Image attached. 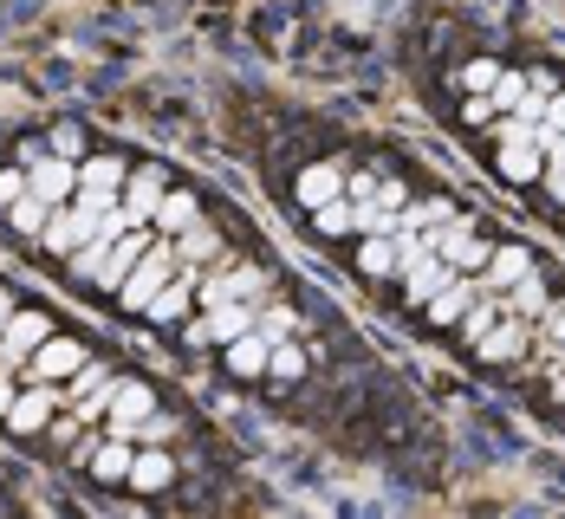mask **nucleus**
<instances>
[{"instance_id": "obj_1", "label": "nucleus", "mask_w": 565, "mask_h": 519, "mask_svg": "<svg viewBox=\"0 0 565 519\" xmlns=\"http://www.w3.org/2000/svg\"><path fill=\"white\" fill-rule=\"evenodd\" d=\"M175 267H182V260H175V240H170V234H150V247L137 253V267H130V273H124V286H117V292H124V305H130V312H143V305L175 280Z\"/></svg>"}, {"instance_id": "obj_2", "label": "nucleus", "mask_w": 565, "mask_h": 519, "mask_svg": "<svg viewBox=\"0 0 565 519\" xmlns=\"http://www.w3.org/2000/svg\"><path fill=\"white\" fill-rule=\"evenodd\" d=\"M423 234H429V247L449 260L455 273H481V267H488V253H494V247H481V234H475L468 215H449L443 228H423Z\"/></svg>"}, {"instance_id": "obj_3", "label": "nucleus", "mask_w": 565, "mask_h": 519, "mask_svg": "<svg viewBox=\"0 0 565 519\" xmlns=\"http://www.w3.org/2000/svg\"><path fill=\"white\" fill-rule=\"evenodd\" d=\"M254 318H260V305H247V299H222V305H209V318L189 325V345H234L241 332H254Z\"/></svg>"}, {"instance_id": "obj_4", "label": "nucleus", "mask_w": 565, "mask_h": 519, "mask_svg": "<svg viewBox=\"0 0 565 519\" xmlns=\"http://www.w3.org/2000/svg\"><path fill=\"white\" fill-rule=\"evenodd\" d=\"M53 253H72V247H85V240H105V208H92V202H72L65 215H53L46 221V234H40Z\"/></svg>"}, {"instance_id": "obj_5", "label": "nucleus", "mask_w": 565, "mask_h": 519, "mask_svg": "<svg viewBox=\"0 0 565 519\" xmlns=\"http://www.w3.org/2000/svg\"><path fill=\"white\" fill-rule=\"evenodd\" d=\"M26 188L40 195V202H72L78 195V170H72V156H40V150H26Z\"/></svg>"}, {"instance_id": "obj_6", "label": "nucleus", "mask_w": 565, "mask_h": 519, "mask_svg": "<svg viewBox=\"0 0 565 519\" xmlns=\"http://www.w3.org/2000/svg\"><path fill=\"white\" fill-rule=\"evenodd\" d=\"M501 175L508 182H533L540 175V143H533V123H520V117L508 111V123H501Z\"/></svg>"}, {"instance_id": "obj_7", "label": "nucleus", "mask_w": 565, "mask_h": 519, "mask_svg": "<svg viewBox=\"0 0 565 519\" xmlns=\"http://www.w3.org/2000/svg\"><path fill=\"white\" fill-rule=\"evenodd\" d=\"M46 332H53V325H46L40 312H20V305H13V318L0 325V370H13V364H26V357L40 350V338H46Z\"/></svg>"}, {"instance_id": "obj_8", "label": "nucleus", "mask_w": 565, "mask_h": 519, "mask_svg": "<svg viewBox=\"0 0 565 519\" xmlns=\"http://www.w3.org/2000/svg\"><path fill=\"white\" fill-rule=\"evenodd\" d=\"M85 357H92V350L78 345V338H53V332H46V338H40V350L26 357V370H33L40 383H53V377H72Z\"/></svg>"}, {"instance_id": "obj_9", "label": "nucleus", "mask_w": 565, "mask_h": 519, "mask_svg": "<svg viewBox=\"0 0 565 519\" xmlns=\"http://www.w3.org/2000/svg\"><path fill=\"white\" fill-rule=\"evenodd\" d=\"M124 163L117 156H92V163H78V202H92V208H105V202H117L124 195Z\"/></svg>"}, {"instance_id": "obj_10", "label": "nucleus", "mask_w": 565, "mask_h": 519, "mask_svg": "<svg viewBox=\"0 0 565 519\" xmlns=\"http://www.w3.org/2000/svg\"><path fill=\"white\" fill-rule=\"evenodd\" d=\"M53 409H58L53 383H33L26 397H13V409H7V429H13V435H40V429L53 422Z\"/></svg>"}, {"instance_id": "obj_11", "label": "nucleus", "mask_w": 565, "mask_h": 519, "mask_svg": "<svg viewBox=\"0 0 565 519\" xmlns=\"http://www.w3.org/2000/svg\"><path fill=\"white\" fill-rule=\"evenodd\" d=\"M163 195H170V182H163V170H130V175H124V195H117V202L130 208V221H150Z\"/></svg>"}, {"instance_id": "obj_12", "label": "nucleus", "mask_w": 565, "mask_h": 519, "mask_svg": "<svg viewBox=\"0 0 565 519\" xmlns=\"http://www.w3.org/2000/svg\"><path fill=\"white\" fill-rule=\"evenodd\" d=\"M105 409H111V429H117V435H130V429L157 409V390H150V383H111V403H105Z\"/></svg>"}, {"instance_id": "obj_13", "label": "nucleus", "mask_w": 565, "mask_h": 519, "mask_svg": "<svg viewBox=\"0 0 565 519\" xmlns=\"http://www.w3.org/2000/svg\"><path fill=\"white\" fill-rule=\"evenodd\" d=\"M449 273H455V267L443 260V253H423V260H409V267H403V292H409V305H429V299H436V286H443Z\"/></svg>"}, {"instance_id": "obj_14", "label": "nucleus", "mask_w": 565, "mask_h": 519, "mask_svg": "<svg viewBox=\"0 0 565 519\" xmlns=\"http://www.w3.org/2000/svg\"><path fill=\"white\" fill-rule=\"evenodd\" d=\"M267 292V273L260 267H241V273H222V280H202V305H222V299H260Z\"/></svg>"}, {"instance_id": "obj_15", "label": "nucleus", "mask_w": 565, "mask_h": 519, "mask_svg": "<svg viewBox=\"0 0 565 519\" xmlns=\"http://www.w3.org/2000/svg\"><path fill=\"white\" fill-rule=\"evenodd\" d=\"M468 305H475V280L449 273V280L436 286V299H429V325H455V318H461Z\"/></svg>"}, {"instance_id": "obj_16", "label": "nucleus", "mask_w": 565, "mask_h": 519, "mask_svg": "<svg viewBox=\"0 0 565 519\" xmlns=\"http://www.w3.org/2000/svg\"><path fill=\"white\" fill-rule=\"evenodd\" d=\"M137 494H157V487H170L175 480V462L163 455V448H143V455H130V474H124Z\"/></svg>"}, {"instance_id": "obj_17", "label": "nucleus", "mask_w": 565, "mask_h": 519, "mask_svg": "<svg viewBox=\"0 0 565 519\" xmlns=\"http://www.w3.org/2000/svg\"><path fill=\"white\" fill-rule=\"evenodd\" d=\"M267 357H274V345H267L260 332H241V338L227 345V370H234V377H267Z\"/></svg>"}, {"instance_id": "obj_18", "label": "nucleus", "mask_w": 565, "mask_h": 519, "mask_svg": "<svg viewBox=\"0 0 565 519\" xmlns=\"http://www.w3.org/2000/svg\"><path fill=\"white\" fill-rule=\"evenodd\" d=\"M526 267H533V253H526V247H494V253H488V267H481V286L501 292V286H513Z\"/></svg>"}, {"instance_id": "obj_19", "label": "nucleus", "mask_w": 565, "mask_h": 519, "mask_svg": "<svg viewBox=\"0 0 565 519\" xmlns=\"http://www.w3.org/2000/svg\"><path fill=\"white\" fill-rule=\"evenodd\" d=\"M189 299H195V280H189V273H175L170 286H163L157 299H150V305H143V318H157V325H175V318L189 312Z\"/></svg>"}, {"instance_id": "obj_20", "label": "nucleus", "mask_w": 565, "mask_h": 519, "mask_svg": "<svg viewBox=\"0 0 565 519\" xmlns=\"http://www.w3.org/2000/svg\"><path fill=\"white\" fill-rule=\"evenodd\" d=\"M332 195H344L339 163H312V170L299 175V202H306V208H319V202H332Z\"/></svg>"}, {"instance_id": "obj_21", "label": "nucleus", "mask_w": 565, "mask_h": 519, "mask_svg": "<svg viewBox=\"0 0 565 519\" xmlns=\"http://www.w3.org/2000/svg\"><path fill=\"white\" fill-rule=\"evenodd\" d=\"M209 253H222V234H215L209 221H202V215H195L189 228L175 234V260H209Z\"/></svg>"}, {"instance_id": "obj_22", "label": "nucleus", "mask_w": 565, "mask_h": 519, "mask_svg": "<svg viewBox=\"0 0 565 519\" xmlns=\"http://www.w3.org/2000/svg\"><path fill=\"white\" fill-rule=\"evenodd\" d=\"M312 228L319 234H358V202H351V195L319 202V208H312Z\"/></svg>"}, {"instance_id": "obj_23", "label": "nucleus", "mask_w": 565, "mask_h": 519, "mask_svg": "<svg viewBox=\"0 0 565 519\" xmlns=\"http://www.w3.org/2000/svg\"><path fill=\"white\" fill-rule=\"evenodd\" d=\"M481 357H488V364H508V357H520V350H526V332H520V318H513V325H501V318H494V332H488V338H481Z\"/></svg>"}, {"instance_id": "obj_24", "label": "nucleus", "mask_w": 565, "mask_h": 519, "mask_svg": "<svg viewBox=\"0 0 565 519\" xmlns=\"http://www.w3.org/2000/svg\"><path fill=\"white\" fill-rule=\"evenodd\" d=\"M195 215H202V202H195V195H163L150 221H157V234H182L189 221H195Z\"/></svg>"}, {"instance_id": "obj_25", "label": "nucleus", "mask_w": 565, "mask_h": 519, "mask_svg": "<svg viewBox=\"0 0 565 519\" xmlns=\"http://www.w3.org/2000/svg\"><path fill=\"white\" fill-rule=\"evenodd\" d=\"M7 221H13L20 234H46V221H53V202H40V195L26 188L20 202H7Z\"/></svg>"}, {"instance_id": "obj_26", "label": "nucleus", "mask_w": 565, "mask_h": 519, "mask_svg": "<svg viewBox=\"0 0 565 519\" xmlns=\"http://www.w3.org/2000/svg\"><path fill=\"white\" fill-rule=\"evenodd\" d=\"M546 305H553V299H546V280H540V273L526 267V273L513 280V292H508V312L520 318V312H546Z\"/></svg>"}, {"instance_id": "obj_27", "label": "nucleus", "mask_w": 565, "mask_h": 519, "mask_svg": "<svg viewBox=\"0 0 565 519\" xmlns=\"http://www.w3.org/2000/svg\"><path fill=\"white\" fill-rule=\"evenodd\" d=\"M358 267H364L371 280L396 273V240H391V234H371V240H364V253H358Z\"/></svg>"}, {"instance_id": "obj_28", "label": "nucleus", "mask_w": 565, "mask_h": 519, "mask_svg": "<svg viewBox=\"0 0 565 519\" xmlns=\"http://www.w3.org/2000/svg\"><path fill=\"white\" fill-rule=\"evenodd\" d=\"M267 377H280V383H299V377H306V350L292 345V338H280V345H274V357H267Z\"/></svg>"}, {"instance_id": "obj_29", "label": "nucleus", "mask_w": 565, "mask_h": 519, "mask_svg": "<svg viewBox=\"0 0 565 519\" xmlns=\"http://www.w3.org/2000/svg\"><path fill=\"white\" fill-rule=\"evenodd\" d=\"M501 312H508V305H494V299H488V305H468L455 325H461V338H468V345H481V338L494 332V318H501Z\"/></svg>"}, {"instance_id": "obj_30", "label": "nucleus", "mask_w": 565, "mask_h": 519, "mask_svg": "<svg viewBox=\"0 0 565 519\" xmlns=\"http://www.w3.org/2000/svg\"><path fill=\"white\" fill-rule=\"evenodd\" d=\"M488 105H494V111H520V105H526V72H501V78L488 85Z\"/></svg>"}, {"instance_id": "obj_31", "label": "nucleus", "mask_w": 565, "mask_h": 519, "mask_svg": "<svg viewBox=\"0 0 565 519\" xmlns=\"http://www.w3.org/2000/svg\"><path fill=\"white\" fill-rule=\"evenodd\" d=\"M92 474H98V480H124V474H130V448H124V442H105V448L92 455Z\"/></svg>"}, {"instance_id": "obj_32", "label": "nucleus", "mask_w": 565, "mask_h": 519, "mask_svg": "<svg viewBox=\"0 0 565 519\" xmlns=\"http://www.w3.org/2000/svg\"><path fill=\"white\" fill-rule=\"evenodd\" d=\"M254 332H260L267 345H280V338H292V312H286V305H274L267 318H254Z\"/></svg>"}, {"instance_id": "obj_33", "label": "nucleus", "mask_w": 565, "mask_h": 519, "mask_svg": "<svg viewBox=\"0 0 565 519\" xmlns=\"http://www.w3.org/2000/svg\"><path fill=\"white\" fill-rule=\"evenodd\" d=\"M494 78H501V65H494V58H475V65L461 72V85H468V91H488Z\"/></svg>"}, {"instance_id": "obj_34", "label": "nucleus", "mask_w": 565, "mask_h": 519, "mask_svg": "<svg viewBox=\"0 0 565 519\" xmlns=\"http://www.w3.org/2000/svg\"><path fill=\"white\" fill-rule=\"evenodd\" d=\"M78 143H85V137H78V123H58V130H53V150H58V156H78Z\"/></svg>"}, {"instance_id": "obj_35", "label": "nucleus", "mask_w": 565, "mask_h": 519, "mask_svg": "<svg viewBox=\"0 0 565 519\" xmlns=\"http://www.w3.org/2000/svg\"><path fill=\"white\" fill-rule=\"evenodd\" d=\"M20 195H26V175H20V170H0V208H7V202H20Z\"/></svg>"}, {"instance_id": "obj_36", "label": "nucleus", "mask_w": 565, "mask_h": 519, "mask_svg": "<svg viewBox=\"0 0 565 519\" xmlns=\"http://www.w3.org/2000/svg\"><path fill=\"white\" fill-rule=\"evenodd\" d=\"M371 202H377V208H403V202H409V188H403V182H377V195H371Z\"/></svg>"}, {"instance_id": "obj_37", "label": "nucleus", "mask_w": 565, "mask_h": 519, "mask_svg": "<svg viewBox=\"0 0 565 519\" xmlns=\"http://www.w3.org/2000/svg\"><path fill=\"white\" fill-rule=\"evenodd\" d=\"M344 195H351V202H371V195H377V175H344Z\"/></svg>"}, {"instance_id": "obj_38", "label": "nucleus", "mask_w": 565, "mask_h": 519, "mask_svg": "<svg viewBox=\"0 0 565 519\" xmlns=\"http://www.w3.org/2000/svg\"><path fill=\"white\" fill-rule=\"evenodd\" d=\"M540 123H546V130H565V91L546 98V117H540Z\"/></svg>"}, {"instance_id": "obj_39", "label": "nucleus", "mask_w": 565, "mask_h": 519, "mask_svg": "<svg viewBox=\"0 0 565 519\" xmlns=\"http://www.w3.org/2000/svg\"><path fill=\"white\" fill-rule=\"evenodd\" d=\"M461 111H468V123H488V117H494V105H488V91H481V98H468Z\"/></svg>"}, {"instance_id": "obj_40", "label": "nucleus", "mask_w": 565, "mask_h": 519, "mask_svg": "<svg viewBox=\"0 0 565 519\" xmlns=\"http://www.w3.org/2000/svg\"><path fill=\"white\" fill-rule=\"evenodd\" d=\"M7 409H13V377L0 370V422H7Z\"/></svg>"}, {"instance_id": "obj_41", "label": "nucleus", "mask_w": 565, "mask_h": 519, "mask_svg": "<svg viewBox=\"0 0 565 519\" xmlns=\"http://www.w3.org/2000/svg\"><path fill=\"white\" fill-rule=\"evenodd\" d=\"M7 318H13V292L0 286V325H7Z\"/></svg>"}, {"instance_id": "obj_42", "label": "nucleus", "mask_w": 565, "mask_h": 519, "mask_svg": "<svg viewBox=\"0 0 565 519\" xmlns=\"http://www.w3.org/2000/svg\"><path fill=\"white\" fill-rule=\"evenodd\" d=\"M553 195H559V202H565V170H553Z\"/></svg>"}]
</instances>
